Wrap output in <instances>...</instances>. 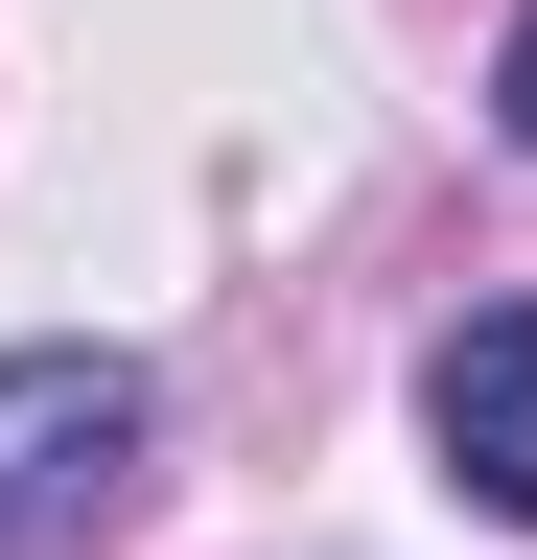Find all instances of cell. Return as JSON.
Returning <instances> with one entry per match:
<instances>
[{
    "mask_svg": "<svg viewBox=\"0 0 537 560\" xmlns=\"http://www.w3.org/2000/svg\"><path fill=\"white\" fill-rule=\"evenodd\" d=\"M141 467V350H0V560H71Z\"/></svg>",
    "mask_w": 537,
    "mask_h": 560,
    "instance_id": "cell-1",
    "label": "cell"
},
{
    "mask_svg": "<svg viewBox=\"0 0 537 560\" xmlns=\"http://www.w3.org/2000/svg\"><path fill=\"white\" fill-rule=\"evenodd\" d=\"M421 444H444V490H491V514L537 537V304H467L421 350Z\"/></svg>",
    "mask_w": 537,
    "mask_h": 560,
    "instance_id": "cell-2",
    "label": "cell"
},
{
    "mask_svg": "<svg viewBox=\"0 0 537 560\" xmlns=\"http://www.w3.org/2000/svg\"><path fill=\"white\" fill-rule=\"evenodd\" d=\"M491 117H514V140H537V24H514V70H491Z\"/></svg>",
    "mask_w": 537,
    "mask_h": 560,
    "instance_id": "cell-3",
    "label": "cell"
}]
</instances>
